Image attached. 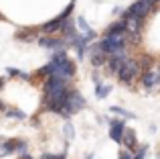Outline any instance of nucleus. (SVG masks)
Listing matches in <instances>:
<instances>
[{
	"instance_id": "9",
	"label": "nucleus",
	"mask_w": 160,
	"mask_h": 159,
	"mask_svg": "<svg viewBox=\"0 0 160 159\" xmlns=\"http://www.w3.org/2000/svg\"><path fill=\"white\" fill-rule=\"evenodd\" d=\"M108 35H126V25L122 23V20H120V23H113L112 27L106 29V37Z\"/></svg>"
},
{
	"instance_id": "16",
	"label": "nucleus",
	"mask_w": 160,
	"mask_h": 159,
	"mask_svg": "<svg viewBox=\"0 0 160 159\" xmlns=\"http://www.w3.org/2000/svg\"><path fill=\"white\" fill-rule=\"evenodd\" d=\"M77 27L81 29L83 33H89V31H91V29H89V25H87V20L83 19V16H77Z\"/></svg>"
},
{
	"instance_id": "18",
	"label": "nucleus",
	"mask_w": 160,
	"mask_h": 159,
	"mask_svg": "<svg viewBox=\"0 0 160 159\" xmlns=\"http://www.w3.org/2000/svg\"><path fill=\"white\" fill-rule=\"evenodd\" d=\"M146 153H148V145H144V147H142V149H140V151H138L132 159H144V157H146Z\"/></svg>"
},
{
	"instance_id": "15",
	"label": "nucleus",
	"mask_w": 160,
	"mask_h": 159,
	"mask_svg": "<svg viewBox=\"0 0 160 159\" xmlns=\"http://www.w3.org/2000/svg\"><path fill=\"white\" fill-rule=\"evenodd\" d=\"M18 37L20 39H24V41H31V39H35V31H32V29H20L18 31Z\"/></svg>"
},
{
	"instance_id": "24",
	"label": "nucleus",
	"mask_w": 160,
	"mask_h": 159,
	"mask_svg": "<svg viewBox=\"0 0 160 159\" xmlns=\"http://www.w3.org/2000/svg\"><path fill=\"white\" fill-rule=\"evenodd\" d=\"M158 159H160V155H158Z\"/></svg>"
},
{
	"instance_id": "20",
	"label": "nucleus",
	"mask_w": 160,
	"mask_h": 159,
	"mask_svg": "<svg viewBox=\"0 0 160 159\" xmlns=\"http://www.w3.org/2000/svg\"><path fill=\"white\" fill-rule=\"evenodd\" d=\"M118 159H132V153L130 151H120V157Z\"/></svg>"
},
{
	"instance_id": "4",
	"label": "nucleus",
	"mask_w": 160,
	"mask_h": 159,
	"mask_svg": "<svg viewBox=\"0 0 160 159\" xmlns=\"http://www.w3.org/2000/svg\"><path fill=\"white\" fill-rule=\"evenodd\" d=\"M152 10V6H150V4H144V2H140V0H138V2H134L132 6L128 8V12L130 14L134 16V19H140V20H144L146 16H148V12Z\"/></svg>"
},
{
	"instance_id": "17",
	"label": "nucleus",
	"mask_w": 160,
	"mask_h": 159,
	"mask_svg": "<svg viewBox=\"0 0 160 159\" xmlns=\"http://www.w3.org/2000/svg\"><path fill=\"white\" fill-rule=\"evenodd\" d=\"M8 116H14L16 120H22V118H27V114H24V112H20V110H16V108H12V110H8Z\"/></svg>"
},
{
	"instance_id": "7",
	"label": "nucleus",
	"mask_w": 160,
	"mask_h": 159,
	"mask_svg": "<svg viewBox=\"0 0 160 159\" xmlns=\"http://www.w3.org/2000/svg\"><path fill=\"white\" fill-rule=\"evenodd\" d=\"M142 86H146V88L158 86V80H156L154 69H146V72H142Z\"/></svg>"
},
{
	"instance_id": "2",
	"label": "nucleus",
	"mask_w": 160,
	"mask_h": 159,
	"mask_svg": "<svg viewBox=\"0 0 160 159\" xmlns=\"http://www.w3.org/2000/svg\"><path fill=\"white\" fill-rule=\"evenodd\" d=\"M65 106H67V110H69V114L79 112V110L85 108V98H83L79 92L69 90V92H67V98H65Z\"/></svg>"
},
{
	"instance_id": "3",
	"label": "nucleus",
	"mask_w": 160,
	"mask_h": 159,
	"mask_svg": "<svg viewBox=\"0 0 160 159\" xmlns=\"http://www.w3.org/2000/svg\"><path fill=\"white\" fill-rule=\"evenodd\" d=\"M124 129H126V123H124V120L109 118V137H112L113 143L122 145V135H124Z\"/></svg>"
},
{
	"instance_id": "5",
	"label": "nucleus",
	"mask_w": 160,
	"mask_h": 159,
	"mask_svg": "<svg viewBox=\"0 0 160 159\" xmlns=\"http://www.w3.org/2000/svg\"><path fill=\"white\" fill-rule=\"evenodd\" d=\"M122 145H126V151L136 149L138 141H136V133H134L132 129H124V135H122Z\"/></svg>"
},
{
	"instance_id": "19",
	"label": "nucleus",
	"mask_w": 160,
	"mask_h": 159,
	"mask_svg": "<svg viewBox=\"0 0 160 159\" xmlns=\"http://www.w3.org/2000/svg\"><path fill=\"white\" fill-rule=\"evenodd\" d=\"M41 159H65V155H53V153H43V155H41Z\"/></svg>"
},
{
	"instance_id": "11",
	"label": "nucleus",
	"mask_w": 160,
	"mask_h": 159,
	"mask_svg": "<svg viewBox=\"0 0 160 159\" xmlns=\"http://www.w3.org/2000/svg\"><path fill=\"white\" fill-rule=\"evenodd\" d=\"M10 153H14V141H4L0 145V157H6Z\"/></svg>"
},
{
	"instance_id": "23",
	"label": "nucleus",
	"mask_w": 160,
	"mask_h": 159,
	"mask_svg": "<svg viewBox=\"0 0 160 159\" xmlns=\"http://www.w3.org/2000/svg\"><path fill=\"white\" fill-rule=\"evenodd\" d=\"M4 88V78H0V90Z\"/></svg>"
},
{
	"instance_id": "6",
	"label": "nucleus",
	"mask_w": 160,
	"mask_h": 159,
	"mask_svg": "<svg viewBox=\"0 0 160 159\" xmlns=\"http://www.w3.org/2000/svg\"><path fill=\"white\" fill-rule=\"evenodd\" d=\"M39 45L41 47H51V49H59L61 51L67 43L63 39H47V37H43V39H39Z\"/></svg>"
},
{
	"instance_id": "8",
	"label": "nucleus",
	"mask_w": 160,
	"mask_h": 159,
	"mask_svg": "<svg viewBox=\"0 0 160 159\" xmlns=\"http://www.w3.org/2000/svg\"><path fill=\"white\" fill-rule=\"evenodd\" d=\"M63 16L59 14V16H55V19L51 20V23H47V25H43V31L45 33H55V31H59V29H61V23H63Z\"/></svg>"
},
{
	"instance_id": "12",
	"label": "nucleus",
	"mask_w": 160,
	"mask_h": 159,
	"mask_svg": "<svg viewBox=\"0 0 160 159\" xmlns=\"http://www.w3.org/2000/svg\"><path fill=\"white\" fill-rule=\"evenodd\" d=\"M112 112H116V114L124 116V118H128V120H134V118H136V114H134V112L124 110V108H120V106H112Z\"/></svg>"
},
{
	"instance_id": "14",
	"label": "nucleus",
	"mask_w": 160,
	"mask_h": 159,
	"mask_svg": "<svg viewBox=\"0 0 160 159\" xmlns=\"http://www.w3.org/2000/svg\"><path fill=\"white\" fill-rule=\"evenodd\" d=\"M63 135H65V139H67V141L73 139L75 129H73V124H71V123H65V127H63Z\"/></svg>"
},
{
	"instance_id": "22",
	"label": "nucleus",
	"mask_w": 160,
	"mask_h": 159,
	"mask_svg": "<svg viewBox=\"0 0 160 159\" xmlns=\"http://www.w3.org/2000/svg\"><path fill=\"white\" fill-rule=\"evenodd\" d=\"M20 159H32V157L28 155V153H22V155H20Z\"/></svg>"
},
{
	"instance_id": "13",
	"label": "nucleus",
	"mask_w": 160,
	"mask_h": 159,
	"mask_svg": "<svg viewBox=\"0 0 160 159\" xmlns=\"http://www.w3.org/2000/svg\"><path fill=\"white\" fill-rule=\"evenodd\" d=\"M109 92H112V86H108V84H98V88H95L98 98H106Z\"/></svg>"
},
{
	"instance_id": "21",
	"label": "nucleus",
	"mask_w": 160,
	"mask_h": 159,
	"mask_svg": "<svg viewBox=\"0 0 160 159\" xmlns=\"http://www.w3.org/2000/svg\"><path fill=\"white\" fill-rule=\"evenodd\" d=\"M6 74H8V76H18V69H16V68H8Z\"/></svg>"
},
{
	"instance_id": "10",
	"label": "nucleus",
	"mask_w": 160,
	"mask_h": 159,
	"mask_svg": "<svg viewBox=\"0 0 160 159\" xmlns=\"http://www.w3.org/2000/svg\"><path fill=\"white\" fill-rule=\"evenodd\" d=\"M126 59V57H124ZM124 59H118V57H109V61H108V68H109V72H113V74H118L122 69V65H124Z\"/></svg>"
},
{
	"instance_id": "1",
	"label": "nucleus",
	"mask_w": 160,
	"mask_h": 159,
	"mask_svg": "<svg viewBox=\"0 0 160 159\" xmlns=\"http://www.w3.org/2000/svg\"><path fill=\"white\" fill-rule=\"evenodd\" d=\"M140 72V65H138V61L130 59V57H126L124 59V65H122V69L118 72V78H120V82H124L126 86L128 84H132V80L136 78V74Z\"/></svg>"
}]
</instances>
